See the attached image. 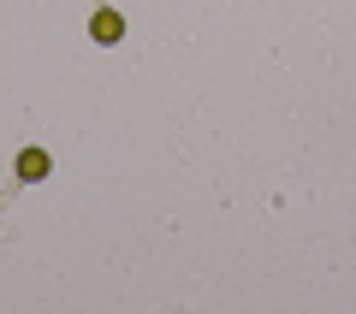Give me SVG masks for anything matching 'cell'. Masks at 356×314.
I'll list each match as a JSON object with an SVG mask.
<instances>
[{
	"label": "cell",
	"mask_w": 356,
	"mask_h": 314,
	"mask_svg": "<svg viewBox=\"0 0 356 314\" xmlns=\"http://www.w3.org/2000/svg\"><path fill=\"white\" fill-rule=\"evenodd\" d=\"M89 36L102 42V48H113V42L125 36V18H119V13H107V6H102V13H95V24H89Z\"/></svg>",
	"instance_id": "cell-1"
},
{
	"label": "cell",
	"mask_w": 356,
	"mask_h": 314,
	"mask_svg": "<svg viewBox=\"0 0 356 314\" xmlns=\"http://www.w3.org/2000/svg\"><path fill=\"white\" fill-rule=\"evenodd\" d=\"M18 178H24V184L48 178V149H24V154H18Z\"/></svg>",
	"instance_id": "cell-2"
}]
</instances>
